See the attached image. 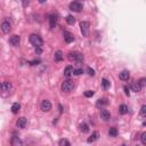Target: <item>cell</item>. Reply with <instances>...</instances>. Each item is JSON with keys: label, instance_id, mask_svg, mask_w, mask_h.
I'll return each mask as SVG.
<instances>
[{"label": "cell", "instance_id": "8d00e7d4", "mask_svg": "<svg viewBox=\"0 0 146 146\" xmlns=\"http://www.w3.org/2000/svg\"><path fill=\"white\" fill-rule=\"evenodd\" d=\"M29 5V1L27 2H23V6H27Z\"/></svg>", "mask_w": 146, "mask_h": 146}, {"label": "cell", "instance_id": "e575fe53", "mask_svg": "<svg viewBox=\"0 0 146 146\" xmlns=\"http://www.w3.org/2000/svg\"><path fill=\"white\" fill-rule=\"evenodd\" d=\"M124 93H126V95H127V96H129V95H130V91H129V88H128V87H127V86H126V87H124Z\"/></svg>", "mask_w": 146, "mask_h": 146}, {"label": "cell", "instance_id": "74e56055", "mask_svg": "<svg viewBox=\"0 0 146 146\" xmlns=\"http://www.w3.org/2000/svg\"><path fill=\"white\" fill-rule=\"evenodd\" d=\"M122 146H129V145H127V144H122Z\"/></svg>", "mask_w": 146, "mask_h": 146}, {"label": "cell", "instance_id": "ba28073f", "mask_svg": "<svg viewBox=\"0 0 146 146\" xmlns=\"http://www.w3.org/2000/svg\"><path fill=\"white\" fill-rule=\"evenodd\" d=\"M11 146H23V141L18 136H13L10 141Z\"/></svg>", "mask_w": 146, "mask_h": 146}, {"label": "cell", "instance_id": "6da1fadb", "mask_svg": "<svg viewBox=\"0 0 146 146\" xmlns=\"http://www.w3.org/2000/svg\"><path fill=\"white\" fill-rule=\"evenodd\" d=\"M29 40H30V44L34 46L36 48H41V46L44 45V41H42L41 37L38 36V34H31L30 38H29Z\"/></svg>", "mask_w": 146, "mask_h": 146}, {"label": "cell", "instance_id": "f1b7e54d", "mask_svg": "<svg viewBox=\"0 0 146 146\" xmlns=\"http://www.w3.org/2000/svg\"><path fill=\"white\" fill-rule=\"evenodd\" d=\"M82 73H84V70H82L81 67H80V68H77V70L73 71V74H74V75H80V74H82Z\"/></svg>", "mask_w": 146, "mask_h": 146}, {"label": "cell", "instance_id": "2e32d148", "mask_svg": "<svg viewBox=\"0 0 146 146\" xmlns=\"http://www.w3.org/2000/svg\"><path fill=\"white\" fill-rule=\"evenodd\" d=\"M49 24H50L51 29H55V26L57 25V16L49 15Z\"/></svg>", "mask_w": 146, "mask_h": 146}, {"label": "cell", "instance_id": "83f0119b", "mask_svg": "<svg viewBox=\"0 0 146 146\" xmlns=\"http://www.w3.org/2000/svg\"><path fill=\"white\" fill-rule=\"evenodd\" d=\"M94 95H95V91H94V90H87V91H85V96L86 97H93Z\"/></svg>", "mask_w": 146, "mask_h": 146}, {"label": "cell", "instance_id": "277c9868", "mask_svg": "<svg viewBox=\"0 0 146 146\" xmlns=\"http://www.w3.org/2000/svg\"><path fill=\"white\" fill-rule=\"evenodd\" d=\"M89 27H90V23L89 22H81L80 23V30L84 37L89 36Z\"/></svg>", "mask_w": 146, "mask_h": 146}, {"label": "cell", "instance_id": "52a82bcc", "mask_svg": "<svg viewBox=\"0 0 146 146\" xmlns=\"http://www.w3.org/2000/svg\"><path fill=\"white\" fill-rule=\"evenodd\" d=\"M19 42H21V37L19 36H13V37H10V39H9V44L11 46H14V47H17V46H19Z\"/></svg>", "mask_w": 146, "mask_h": 146}, {"label": "cell", "instance_id": "1f68e13d", "mask_svg": "<svg viewBox=\"0 0 146 146\" xmlns=\"http://www.w3.org/2000/svg\"><path fill=\"white\" fill-rule=\"evenodd\" d=\"M87 73L89 74L90 77H94V75H95V71H94L91 67H88V68H87Z\"/></svg>", "mask_w": 146, "mask_h": 146}, {"label": "cell", "instance_id": "8fae6325", "mask_svg": "<svg viewBox=\"0 0 146 146\" xmlns=\"http://www.w3.org/2000/svg\"><path fill=\"white\" fill-rule=\"evenodd\" d=\"M63 36H64V40L66 44H71V42H73L74 40V36L71 32H67V31H65L64 33H63Z\"/></svg>", "mask_w": 146, "mask_h": 146}, {"label": "cell", "instance_id": "e0dca14e", "mask_svg": "<svg viewBox=\"0 0 146 146\" xmlns=\"http://www.w3.org/2000/svg\"><path fill=\"white\" fill-rule=\"evenodd\" d=\"M98 137H99V134L97 133V131H94V133L91 134V136L87 139V142L88 143H94V142H96L97 139H98Z\"/></svg>", "mask_w": 146, "mask_h": 146}, {"label": "cell", "instance_id": "7c38bea8", "mask_svg": "<svg viewBox=\"0 0 146 146\" xmlns=\"http://www.w3.org/2000/svg\"><path fill=\"white\" fill-rule=\"evenodd\" d=\"M119 78L122 80V81H128L130 79V72L127 70H123L121 73L119 74Z\"/></svg>", "mask_w": 146, "mask_h": 146}, {"label": "cell", "instance_id": "f546056e", "mask_svg": "<svg viewBox=\"0 0 146 146\" xmlns=\"http://www.w3.org/2000/svg\"><path fill=\"white\" fill-rule=\"evenodd\" d=\"M141 115L142 116L146 115V105H143V106L141 107Z\"/></svg>", "mask_w": 146, "mask_h": 146}, {"label": "cell", "instance_id": "ac0fdd59", "mask_svg": "<svg viewBox=\"0 0 146 146\" xmlns=\"http://www.w3.org/2000/svg\"><path fill=\"white\" fill-rule=\"evenodd\" d=\"M54 59H55V62H61L63 61V53L61 50H57L55 53V55H54Z\"/></svg>", "mask_w": 146, "mask_h": 146}, {"label": "cell", "instance_id": "7402d4cb", "mask_svg": "<svg viewBox=\"0 0 146 146\" xmlns=\"http://www.w3.org/2000/svg\"><path fill=\"white\" fill-rule=\"evenodd\" d=\"M119 113L120 114H127L128 113V106L127 105H124V104H122V105H120V107H119Z\"/></svg>", "mask_w": 146, "mask_h": 146}, {"label": "cell", "instance_id": "9a60e30c", "mask_svg": "<svg viewBox=\"0 0 146 146\" xmlns=\"http://www.w3.org/2000/svg\"><path fill=\"white\" fill-rule=\"evenodd\" d=\"M11 88H13V86H11L10 82L6 81V82H2L1 84V90L2 91H10Z\"/></svg>", "mask_w": 146, "mask_h": 146}, {"label": "cell", "instance_id": "4fadbf2b", "mask_svg": "<svg viewBox=\"0 0 146 146\" xmlns=\"http://www.w3.org/2000/svg\"><path fill=\"white\" fill-rule=\"evenodd\" d=\"M101 119H103L104 121H108L111 119V113L107 110H101Z\"/></svg>", "mask_w": 146, "mask_h": 146}, {"label": "cell", "instance_id": "836d02e7", "mask_svg": "<svg viewBox=\"0 0 146 146\" xmlns=\"http://www.w3.org/2000/svg\"><path fill=\"white\" fill-rule=\"evenodd\" d=\"M40 63V59H34V61H32V62H30L29 64L30 65H32V66H34V65H38Z\"/></svg>", "mask_w": 146, "mask_h": 146}, {"label": "cell", "instance_id": "d6a6232c", "mask_svg": "<svg viewBox=\"0 0 146 146\" xmlns=\"http://www.w3.org/2000/svg\"><path fill=\"white\" fill-rule=\"evenodd\" d=\"M145 82H146V79L145 78H142L141 80H139V82H138V85L141 86V88H143L145 86Z\"/></svg>", "mask_w": 146, "mask_h": 146}, {"label": "cell", "instance_id": "4dcf8cb0", "mask_svg": "<svg viewBox=\"0 0 146 146\" xmlns=\"http://www.w3.org/2000/svg\"><path fill=\"white\" fill-rule=\"evenodd\" d=\"M141 139H142V144L143 145H146V133H143L142 134Z\"/></svg>", "mask_w": 146, "mask_h": 146}, {"label": "cell", "instance_id": "d6986e66", "mask_svg": "<svg viewBox=\"0 0 146 146\" xmlns=\"http://www.w3.org/2000/svg\"><path fill=\"white\" fill-rule=\"evenodd\" d=\"M79 128H80V131L84 133V134H87L88 131H89V126H88L87 123H85V122H82V123L79 126Z\"/></svg>", "mask_w": 146, "mask_h": 146}, {"label": "cell", "instance_id": "9c48e42d", "mask_svg": "<svg viewBox=\"0 0 146 146\" xmlns=\"http://www.w3.org/2000/svg\"><path fill=\"white\" fill-rule=\"evenodd\" d=\"M50 110H51V103L49 101H42V103H41L42 112H49Z\"/></svg>", "mask_w": 146, "mask_h": 146}, {"label": "cell", "instance_id": "5bb4252c", "mask_svg": "<svg viewBox=\"0 0 146 146\" xmlns=\"http://www.w3.org/2000/svg\"><path fill=\"white\" fill-rule=\"evenodd\" d=\"M73 71H74L73 66H71V65L66 66V67H65V70H64V77H65V78H70V77L73 74Z\"/></svg>", "mask_w": 146, "mask_h": 146}, {"label": "cell", "instance_id": "cb8c5ba5", "mask_svg": "<svg viewBox=\"0 0 146 146\" xmlns=\"http://www.w3.org/2000/svg\"><path fill=\"white\" fill-rule=\"evenodd\" d=\"M131 89H133V91H135V93H139V91L142 90L141 86L138 85V82H134L133 85H131Z\"/></svg>", "mask_w": 146, "mask_h": 146}, {"label": "cell", "instance_id": "ab89813d", "mask_svg": "<svg viewBox=\"0 0 146 146\" xmlns=\"http://www.w3.org/2000/svg\"><path fill=\"white\" fill-rule=\"evenodd\" d=\"M136 146H139V145H136Z\"/></svg>", "mask_w": 146, "mask_h": 146}, {"label": "cell", "instance_id": "8992f818", "mask_svg": "<svg viewBox=\"0 0 146 146\" xmlns=\"http://www.w3.org/2000/svg\"><path fill=\"white\" fill-rule=\"evenodd\" d=\"M1 31L4 32L5 34H8L11 31V25H10V23L8 22V21H4L1 23Z\"/></svg>", "mask_w": 146, "mask_h": 146}, {"label": "cell", "instance_id": "f35d334b", "mask_svg": "<svg viewBox=\"0 0 146 146\" xmlns=\"http://www.w3.org/2000/svg\"><path fill=\"white\" fill-rule=\"evenodd\" d=\"M0 90H1V84H0Z\"/></svg>", "mask_w": 146, "mask_h": 146}, {"label": "cell", "instance_id": "d4e9b609", "mask_svg": "<svg viewBox=\"0 0 146 146\" xmlns=\"http://www.w3.org/2000/svg\"><path fill=\"white\" fill-rule=\"evenodd\" d=\"M108 135H110V137H116L118 136V129L116 128H110Z\"/></svg>", "mask_w": 146, "mask_h": 146}, {"label": "cell", "instance_id": "30bf717a", "mask_svg": "<svg viewBox=\"0 0 146 146\" xmlns=\"http://www.w3.org/2000/svg\"><path fill=\"white\" fill-rule=\"evenodd\" d=\"M16 126H17V128H19V129H24L25 126H26V119H25L24 116L18 118L16 121Z\"/></svg>", "mask_w": 146, "mask_h": 146}, {"label": "cell", "instance_id": "603a6c76", "mask_svg": "<svg viewBox=\"0 0 146 146\" xmlns=\"http://www.w3.org/2000/svg\"><path fill=\"white\" fill-rule=\"evenodd\" d=\"M108 104V101L106 98H102V99H98V101H97V103H96V105L97 106H105V105H107Z\"/></svg>", "mask_w": 146, "mask_h": 146}, {"label": "cell", "instance_id": "d590c367", "mask_svg": "<svg viewBox=\"0 0 146 146\" xmlns=\"http://www.w3.org/2000/svg\"><path fill=\"white\" fill-rule=\"evenodd\" d=\"M41 53H42V49H41V48H36V54H37V55H40Z\"/></svg>", "mask_w": 146, "mask_h": 146}, {"label": "cell", "instance_id": "3957f363", "mask_svg": "<svg viewBox=\"0 0 146 146\" xmlns=\"http://www.w3.org/2000/svg\"><path fill=\"white\" fill-rule=\"evenodd\" d=\"M73 88H74V84L70 79L65 80V81L62 84V90L64 91V93H70V91H72Z\"/></svg>", "mask_w": 146, "mask_h": 146}, {"label": "cell", "instance_id": "ffe728a7", "mask_svg": "<svg viewBox=\"0 0 146 146\" xmlns=\"http://www.w3.org/2000/svg\"><path fill=\"white\" fill-rule=\"evenodd\" d=\"M102 86H103V89H104V90H107V89H110L111 84H110V81H108L107 79L103 78V79H102Z\"/></svg>", "mask_w": 146, "mask_h": 146}, {"label": "cell", "instance_id": "5b68a950", "mask_svg": "<svg viewBox=\"0 0 146 146\" xmlns=\"http://www.w3.org/2000/svg\"><path fill=\"white\" fill-rule=\"evenodd\" d=\"M68 7H70V9L72 11L80 13V11L82 10V8H84V6H82V4H81V2H79V1H72Z\"/></svg>", "mask_w": 146, "mask_h": 146}, {"label": "cell", "instance_id": "484cf974", "mask_svg": "<svg viewBox=\"0 0 146 146\" xmlns=\"http://www.w3.org/2000/svg\"><path fill=\"white\" fill-rule=\"evenodd\" d=\"M66 22L68 25H74V23H75V18L72 16V15H67L66 16Z\"/></svg>", "mask_w": 146, "mask_h": 146}, {"label": "cell", "instance_id": "7a4b0ae2", "mask_svg": "<svg viewBox=\"0 0 146 146\" xmlns=\"http://www.w3.org/2000/svg\"><path fill=\"white\" fill-rule=\"evenodd\" d=\"M68 59L71 62H77V63H82L84 62V55L82 54L78 53V51H71L68 54Z\"/></svg>", "mask_w": 146, "mask_h": 146}, {"label": "cell", "instance_id": "44dd1931", "mask_svg": "<svg viewBox=\"0 0 146 146\" xmlns=\"http://www.w3.org/2000/svg\"><path fill=\"white\" fill-rule=\"evenodd\" d=\"M19 110H21V105H19L18 103H14L13 106H11V112L14 114H17L19 112Z\"/></svg>", "mask_w": 146, "mask_h": 146}, {"label": "cell", "instance_id": "4316f807", "mask_svg": "<svg viewBox=\"0 0 146 146\" xmlns=\"http://www.w3.org/2000/svg\"><path fill=\"white\" fill-rule=\"evenodd\" d=\"M58 146H71V144H70V142H68L67 139L63 138V139H61V141H59Z\"/></svg>", "mask_w": 146, "mask_h": 146}]
</instances>
